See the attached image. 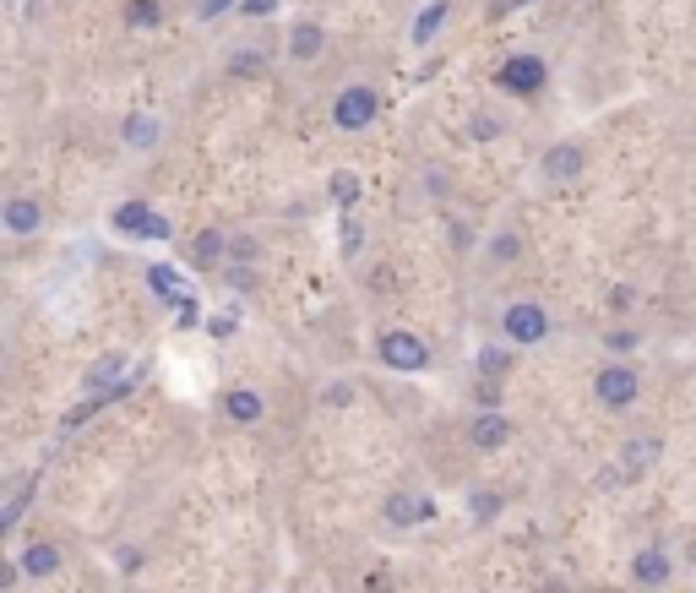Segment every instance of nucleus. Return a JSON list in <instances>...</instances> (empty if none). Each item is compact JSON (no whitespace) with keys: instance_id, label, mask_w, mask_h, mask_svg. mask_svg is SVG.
<instances>
[{"instance_id":"nucleus-1","label":"nucleus","mask_w":696,"mask_h":593,"mask_svg":"<svg viewBox=\"0 0 696 593\" xmlns=\"http://www.w3.org/2000/svg\"><path fill=\"white\" fill-rule=\"evenodd\" d=\"M495 88H501L506 99H545V93H550V60L534 55V49H512V55H501V66H495Z\"/></svg>"},{"instance_id":"nucleus-2","label":"nucleus","mask_w":696,"mask_h":593,"mask_svg":"<svg viewBox=\"0 0 696 593\" xmlns=\"http://www.w3.org/2000/svg\"><path fill=\"white\" fill-rule=\"evenodd\" d=\"M376 121H381V88H376V82H343V88L332 93V126H338V132L360 137V132H370Z\"/></svg>"},{"instance_id":"nucleus-3","label":"nucleus","mask_w":696,"mask_h":593,"mask_svg":"<svg viewBox=\"0 0 696 593\" xmlns=\"http://www.w3.org/2000/svg\"><path fill=\"white\" fill-rule=\"evenodd\" d=\"M550 310L539 305V299H512L506 310H501V338L512 343V349H539L545 338H550Z\"/></svg>"},{"instance_id":"nucleus-4","label":"nucleus","mask_w":696,"mask_h":593,"mask_svg":"<svg viewBox=\"0 0 696 593\" xmlns=\"http://www.w3.org/2000/svg\"><path fill=\"white\" fill-rule=\"evenodd\" d=\"M141 376V360L137 354H99L93 360V370H88V398H126L132 387H137Z\"/></svg>"},{"instance_id":"nucleus-5","label":"nucleus","mask_w":696,"mask_h":593,"mask_svg":"<svg viewBox=\"0 0 696 593\" xmlns=\"http://www.w3.org/2000/svg\"><path fill=\"white\" fill-rule=\"evenodd\" d=\"M376 360L387 365V370H398V376H419L424 365H430V343L409 332V327H387L381 338H376Z\"/></svg>"},{"instance_id":"nucleus-6","label":"nucleus","mask_w":696,"mask_h":593,"mask_svg":"<svg viewBox=\"0 0 696 593\" xmlns=\"http://www.w3.org/2000/svg\"><path fill=\"white\" fill-rule=\"evenodd\" d=\"M593 398H598L609 414H626V409L642 398V376H637V365H626V360L598 365V376H593Z\"/></svg>"},{"instance_id":"nucleus-7","label":"nucleus","mask_w":696,"mask_h":593,"mask_svg":"<svg viewBox=\"0 0 696 593\" xmlns=\"http://www.w3.org/2000/svg\"><path fill=\"white\" fill-rule=\"evenodd\" d=\"M659 452H664L659 436H631V442L620 446L615 468H604V474H598V484H626V479H642V474L659 463Z\"/></svg>"},{"instance_id":"nucleus-8","label":"nucleus","mask_w":696,"mask_h":593,"mask_svg":"<svg viewBox=\"0 0 696 593\" xmlns=\"http://www.w3.org/2000/svg\"><path fill=\"white\" fill-rule=\"evenodd\" d=\"M582 174H587V148L571 142V137H566V142H550L545 158H539V180H545V185H577Z\"/></svg>"},{"instance_id":"nucleus-9","label":"nucleus","mask_w":696,"mask_h":593,"mask_svg":"<svg viewBox=\"0 0 696 593\" xmlns=\"http://www.w3.org/2000/svg\"><path fill=\"white\" fill-rule=\"evenodd\" d=\"M0 229H5L11 240H33V235L44 229V202L27 196V191H11V196L0 202Z\"/></svg>"},{"instance_id":"nucleus-10","label":"nucleus","mask_w":696,"mask_h":593,"mask_svg":"<svg viewBox=\"0 0 696 593\" xmlns=\"http://www.w3.org/2000/svg\"><path fill=\"white\" fill-rule=\"evenodd\" d=\"M115 229L121 235H137V240H169L174 235V224L158 207H147V202H121L115 207Z\"/></svg>"},{"instance_id":"nucleus-11","label":"nucleus","mask_w":696,"mask_h":593,"mask_svg":"<svg viewBox=\"0 0 696 593\" xmlns=\"http://www.w3.org/2000/svg\"><path fill=\"white\" fill-rule=\"evenodd\" d=\"M321 55H327V27H321V22H310V16L288 22V33H283V60L310 66V60H321Z\"/></svg>"},{"instance_id":"nucleus-12","label":"nucleus","mask_w":696,"mask_h":593,"mask_svg":"<svg viewBox=\"0 0 696 593\" xmlns=\"http://www.w3.org/2000/svg\"><path fill=\"white\" fill-rule=\"evenodd\" d=\"M381 517H387L392 528H419V523H435V501L419 495V490H392V495L381 501Z\"/></svg>"},{"instance_id":"nucleus-13","label":"nucleus","mask_w":696,"mask_h":593,"mask_svg":"<svg viewBox=\"0 0 696 593\" xmlns=\"http://www.w3.org/2000/svg\"><path fill=\"white\" fill-rule=\"evenodd\" d=\"M224 71H229V82H262L273 71V49L267 44H235Z\"/></svg>"},{"instance_id":"nucleus-14","label":"nucleus","mask_w":696,"mask_h":593,"mask_svg":"<svg viewBox=\"0 0 696 593\" xmlns=\"http://www.w3.org/2000/svg\"><path fill=\"white\" fill-rule=\"evenodd\" d=\"M218 409H224V420H235V425H262V420H267V403H262L256 387H229V392L218 398Z\"/></svg>"},{"instance_id":"nucleus-15","label":"nucleus","mask_w":696,"mask_h":593,"mask_svg":"<svg viewBox=\"0 0 696 593\" xmlns=\"http://www.w3.org/2000/svg\"><path fill=\"white\" fill-rule=\"evenodd\" d=\"M468 442L479 446V452H501V446L512 442V420L501 409H479L473 425H468Z\"/></svg>"},{"instance_id":"nucleus-16","label":"nucleus","mask_w":696,"mask_h":593,"mask_svg":"<svg viewBox=\"0 0 696 593\" xmlns=\"http://www.w3.org/2000/svg\"><path fill=\"white\" fill-rule=\"evenodd\" d=\"M670 572L675 567H670V550L664 545H648V550L631 556V583L637 589H659V583H670Z\"/></svg>"},{"instance_id":"nucleus-17","label":"nucleus","mask_w":696,"mask_h":593,"mask_svg":"<svg viewBox=\"0 0 696 593\" xmlns=\"http://www.w3.org/2000/svg\"><path fill=\"white\" fill-rule=\"evenodd\" d=\"M60 561H66V556H60V545H49V539H38V545L22 550V572H27V578H55Z\"/></svg>"},{"instance_id":"nucleus-18","label":"nucleus","mask_w":696,"mask_h":593,"mask_svg":"<svg viewBox=\"0 0 696 593\" xmlns=\"http://www.w3.org/2000/svg\"><path fill=\"white\" fill-rule=\"evenodd\" d=\"M121 137H126V148L152 152V148H158V137H163V126H158L152 115H126V126H121Z\"/></svg>"},{"instance_id":"nucleus-19","label":"nucleus","mask_w":696,"mask_h":593,"mask_svg":"<svg viewBox=\"0 0 696 593\" xmlns=\"http://www.w3.org/2000/svg\"><path fill=\"white\" fill-rule=\"evenodd\" d=\"M506 376H512V343L479 349V381H506Z\"/></svg>"},{"instance_id":"nucleus-20","label":"nucleus","mask_w":696,"mask_h":593,"mask_svg":"<svg viewBox=\"0 0 696 593\" xmlns=\"http://www.w3.org/2000/svg\"><path fill=\"white\" fill-rule=\"evenodd\" d=\"M126 27H132V33L163 27V0H126Z\"/></svg>"},{"instance_id":"nucleus-21","label":"nucleus","mask_w":696,"mask_h":593,"mask_svg":"<svg viewBox=\"0 0 696 593\" xmlns=\"http://www.w3.org/2000/svg\"><path fill=\"white\" fill-rule=\"evenodd\" d=\"M191 256H196L202 267H213V262H229V235H224V229H207V235H196Z\"/></svg>"},{"instance_id":"nucleus-22","label":"nucleus","mask_w":696,"mask_h":593,"mask_svg":"<svg viewBox=\"0 0 696 593\" xmlns=\"http://www.w3.org/2000/svg\"><path fill=\"white\" fill-rule=\"evenodd\" d=\"M517 256H523V229H495L490 235V262L495 267H512Z\"/></svg>"},{"instance_id":"nucleus-23","label":"nucleus","mask_w":696,"mask_h":593,"mask_svg":"<svg viewBox=\"0 0 696 593\" xmlns=\"http://www.w3.org/2000/svg\"><path fill=\"white\" fill-rule=\"evenodd\" d=\"M441 27H446V0H435V5H424V11H419V22H414V44L424 49V44H430V38L441 33Z\"/></svg>"},{"instance_id":"nucleus-24","label":"nucleus","mask_w":696,"mask_h":593,"mask_svg":"<svg viewBox=\"0 0 696 593\" xmlns=\"http://www.w3.org/2000/svg\"><path fill=\"white\" fill-rule=\"evenodd\" d=\"M27 501H33V479H27V484H16V490H11V501L0 506V528H5V534H11L16 523H22V512H27Z\"/></svg>"},{"instance_id":"nucleus-25","label":"nucleus","mask_w":696,"mask_h":593,"mask_svg":"<svg viewBox=\"0 0 696 593\" xmlns=\"http://www.w3.org/2000/svg\"><path fill=\"white\" fill-rule=\"evenodd\" d=\"M332 202L338 207H354L360 202V180L354 174H332Z\"/></svg>"},{"instance_id":"nucleus-26","label":"nucleus","mask_w":696,"mask_h":593,"mask_svg":"<svg viewBox=\"0 0 696 593\" xmlns=\"http://www.w3.org/2000/svg\"><path fill=\"white\" fill-rule=\"evenodd\" d=\"M321 403H327V409H349V403H354V381H327V387H321Z\"/></svg>"},{"instance_id":"nucleus-27","label":"nucleus","mask_w":696,"mask_h":593,"mask_svg":"<svg viewBox=\"0 0 696 593\" xmlns=\"http://www.w3.org/2000/svg\"><path fill=\"white\" fill-rule=\"evenodd\" d=\"M256 256H262V246H256L251 235H235V240H229V262H246V267H251Z\"/></svg>"},{"instance_id":"nucleus-28","label":"nucleus","mask_w":696,"mask_h":593,"mask_svg":"<svg viewBox=\"0 0 696 593\" xmlns=\"http://www.w3.org/2000/svg\"><path fill=\"white\" fill-rule=\"evenodd\" d=\"M501 132H506V121H501V115H490V110H484V115H473V137H479V142H490V137H501Z\"/></svg>"},{"instance_id":"nucleus-29","label":"nucleus","mask_w":696,"mask_h":593,"mask_svg":"<svg viewBox=\"0 0 696 593\" xmlns=\"http://www.w3.org/2000/svg\"><path fill=\"white\" fill-rule=\"evenodd\" d=\"M360 246H365V224L343 218V256H360Z\"/></svg>"},{"instance_id":"nucleus-30","label":"nucleus","mask_w":696,"mask_h":593,"mask_svg":"<svg viewBox=\"0 0 696 593\" xmlns=\"http://www.w3.org/2000/svg\"><path fill=\"white\" fill-rule=\"evenodd\" d=\"M273 11H278V0H240V16L246 22H267Z\"/></svg>"},{"instance_id":"nucleus-31","label":"nucleus","mask_w":696,"mask_h":593,"mask_svg":"<svg viewBox=\"0 0 696 593\" xmlns=\"http://www.w3.org/2000/svg\"><path fill=\"white\" fill-rule=\"evenodd\" d=\"M224 11H240V0H202V5H196L202 22H213V16H224Z\"/></svg>"},{"instance_id":"nucleus-32","label":"nucleus","mask_w":696,"mask_h":593,"mask_svg":"<svg viewBox=\"0 0 696 593\" xmlns=\"http://www.w3.org/2000/svg\"><path fill=\"white\" fill-rule=\"evenodd\" d=\"M604 343H609L615 354H631V349H637V332H626V327H620V332H609Z\"/></svg>"},{"instance_id":"nucleus-33","label":"nucleus","mask_w":696,"mask_h":593,"mask_svg":"<svg viewBox=\"0 0 696 593\" xmlns=\"http://www.w3.org/2000/svg\"><path fill=\"white\" fill-rule=\"evenodd\" d=\"M468 512H473V517H495V512H501V501H495V495H473V501H468Z\"/></svg>"},{"instance_id":"nucleus-34","label":"nucleus","mask_w":696,"mask_h":593,"mask_svg":"<svg viewBox=\"0 0 696 593\" xmlns=\"http://www.w3.org/2000/svg\"><path fill=\"white\" fill-rule=\"evenodd\" d=\"M365 593H392V572H387V567H376V572L365 578Z\"/></svg>"}]
</instances>
